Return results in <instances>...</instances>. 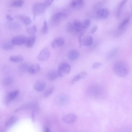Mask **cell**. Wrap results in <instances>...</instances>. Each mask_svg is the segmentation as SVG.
Segmentation results:
<instances>
[{"instance_id":"cell-39","label":"cell","mask_w":132,"mask_h":132,"mask_svg":"<svg viewBox=\"0 0 132 132\" xmlns=\"http://www.w3.org/2000/svg\"><path fill=\"white\" fill-rule=\"evenodd\" d=\"M102 65V64L101 62H96L93 64L92 68L93 69H97L101 67Z\"/></svg>"},{"instance_id":"cell-17","label":"cell","mask_w":132,"mask_h":132,"mask_svg":"<svg viewBox=\"0 0 132 132\" xmlns=\"http://www.w3.org/2000/svg\"><path fill=\"white\" fill-rule=\"evenodd\" d=\"M47 76L48 79L50 81L55 80L59 77L58 71L55 69L50 70L47 73Z\"/></svg>"},{"instance_id":"cell-45","label":"cell","mask_w":132,"mask_h":132,"mask_svg":"<svg viewBox=\"0 0 132 132\" xmlns=\"http://www.w3.org/2000/svg\"><path fill=\"white\" fill-rule=\"evenodd\" d=\"M6 19L10 21H12L13 20V19L10 15H7L6 16Z\"/></svg>"},{"instance_id":"cell-12","label":"cell","mask_w":132,"mask_h":132,"mask_svg":"<svg viewBox=\"0 0 132 132\" xmlns=\"http://www.w3.org/2000/svg\"><path fill=\"white\" fill-rule=\"evenodd\" d=\"M19 93L18 90H15L9 93L7 95L5 98V102L8 104L16 98Z\"/></svg>"},{"instance_id":"cell-14","label":"cell","mask_w":132,"mask_h":132,"mask_svg":"<svg viewBox=\"0 0 132 132\" xmlns=\"http://www.w3.org/2000/svg\"><path fill=\"white\" fill-rule=\"evenodd\" d=\"M64 43V39L61 37L55 38L52 42L51 45L53 48H55L57 47L63 46Z\"/></svg>"},{"instance_id":"cell-38","label":"cell","mask_w":132,"mask_h":132,"mask_svg":"<svg viewBox=\"0 0 132 132\" xmlns=\"http://www.w3.org/2000/svg\"><path fill=\"white\" fill-rule=\"evenodd\" d=\"M54 0H45L43 3L47 8L52 4Z\"/></svg>"},{"instance_id":"cell-32","label":"cell","mask_w":132,"mask_h":132,"mask_svg":"<svg viewBox=\"0 0 132 132\" xmlns=\"http://www.w3.org/2000/svg\"><path fill=\"white\" fill-rule=\"evenodd\" d=\"M37 31V27L35 25H34L31 27L28 28L27 31L30 34H34Z\"/></svg>"},{"instance_id":"cell-9","label":"cell","mask_w":132,"mask_h":132,"mask_svg":"<svg viewBox=\"0 0 132 132\" xmlns=\"http://www.w3.org/2000/svg\"><path fill=\"white\" fill-rule=\"evenodd\" d=\"M23 109L31 110L34 112H37L39 110V107L38 103L34 102L25 105L17 109V111H19Z\"/></svg>"},{"instance_id":"cell-5","label":"cell","mask_w":132,"mask_h":132,"mask_svg":"<svg viewBox=\"0 0 132 132\" xmlns=\"http://www.w3.org/2000/svg\"><path fill=\"white\" fill-rule=\"evenodd\" d=\"M69 98L67 96L64 94L57 95L55 97V102L59 106H63L67 104Z\"/></svg>"},{"instance_id":"cell-36","label":"cell","mask_w":132,"mask_h":132,"mask_svg":"<svg viewBox=\"0 0 132 132\" xmlns=\"http://www.w3.org/2000/svg\"><path fill=\"white\" fill-rule=\"evenodd\" d=\"M84 0H76V8H81L83 6L84 4Z\"/></svg>"},{"instance_id":"cell-26","label":"cell","mask_w":132,"mask_h":132,"mask_svg":"<svg viewBox=\"0 0 132 132\" xmlns=\"http://www.w3.org/2000/svg\"><path fill=\"white\" fill-rule=\"evenodd\" d=\"M127 1V0H123L119 5L116 13L117 16L118 18L120 17L122 9Z\"/></svg>"},{"instance_id":"cell-21","label":"cell","mask_w":132,"mask_h":132,"mask_svg":"<svg viewBox=\"0 0 132 132\" xmlns=\"http://www.w3.org/2000/svg\"><path fill=\"white\" fill-rule=\"evenodd\" d=\"M93 42V38L91 36H88L84 37L82 40V44L85 46H90Z\"/></svg>"},{"instance_id":"cell-15","label":"cell","mask_w":132,"mask_h":132,"mask_svg":"<svg viewBox=\"0 0 132 132\" xmlns=\"http://www.w3.org/2000/svg\"><path fill=\"white\" fill-rule=\"evenodd\" d=\"M79 55V52L78 50L75 49H72L69 51L68 57L69 59L72 61L78 58Z\"/></svg>"},{"instance_id":"cell-2","label":"cell","mask_w":132,"mask_h":132,"mask_svg":"<svg viewBox=\"0 0 132 132\" xmlns=\"http://www.w3.org/2000/svg\"><path fill=\"white\" fill-rule=\"evenodd\" d=\"M130 21V18H127L124 20L120 24L117 28L113 33V35L115 37H119L123 33Z\"/></svg>"},{"instance_id":"cell-27","label":"cell","mask_w":132,"mask_h":132,"mask_svg":"<svg viewBox=\"0 0 132 132\" xmlns=\"http://www.w3.org/2000/svg\"><path fill=\"white\" fill-rule=\"evenodd\" d=\"M13 81V79L10 76L5 77L2 80V84L5 86H8L11 84Z\"/></svg>"},{"instance_id":"cell-43","label":"cell","mask_w":132,"mask_h":132,"mask_svg":"<svg viewBox=\"0 0 132 132\" xmlns=\"http://www.w3.org/2000/svg\"><path fill=\"white\" fill-rule=\"evenodd\" d=\"M70 6L72 8H76V0H73L71 2Z\"/></svg>"},{"instance_id":"cell-18","label":"cell","mask_w":132,"mask_h":132,"mask_svg":"<svg viewBox=\"0 0 132 132\" xmlns=\"http://www.w3.org/2000/svg\"><path fill=\"white\" fill-rule=\"evenodd\" d=\"M72 24L74 31L76 32H81L82 30L84 29L82 27V22L79 20H75Z\"/></svg>"},{"instance_id":"cell-47","label":"cell","mask_w":132,"mask_h":132,"mask_svg":"<svg viewBox=\"0 0 132 132\" xmlns=\"http://www.w3.org/2000/svg\"><path fill=\"white\" fill-rule=\"evenodd\" d=\"M44 131L45 132H50L51 131L50 129L48 127H46L44 129Z\"/></svg>"},{"instance_id":"cell-23","label":"cell","mask_w":132,"mask_h":132,"mask_svg":"<svg viewBox=\"0 0 132 132\" xmlns=\"http://www.w3.org/2000/svg\"><path fill=\"white\" fill-rule=\"evenodd\" d=\"M18 17L23 23L26 25L29 24L31 22L30 18L27 16L20 15H19Z\"/></svg>"},{"instance_id":"cell-42","label":"cell","mask_w":132,"mask_h":132,"mask_svg":"<svg viewBox=\"0 0 132 132\" xmlns=\"http://www.w3.org/2000/svg\"><path fill=\"white\" fill-rule=\"evenodd\" d=\"M84 35V33L83 32H80V34L79 35V37H78V40H79V44L80 45H81L82 44V39H81L82 37V36H83Z\"/></svg>"},{"instance_id":"cell-44","label":"cell","mask_w":132,"mask_h":132,"mask_svg":"<svg viewBox=\"0 0 132 132\" xmlns=\"http://www.w3.org/2000/svg\"><path fill=\"white\" fill-rule=\"evenodd\" d=\"M98 28V27L97 26L95 25L91 29V32L92 34L94 33L97 30Z\"/></svg>"},{"instance_id":"cell-40","label":"cell","mask_w":132,"mask_h":132,"mask_svg":"<svg viewBox=\"0 0 132 132\" xmlns=\"http://www.w3.org/2000/svg\"><path fill=\"white\" fill-rule=\"evenodd\" d=\"M67 30L69 32H71L74 31V27L73 24H69L67 28Z\"/></svg>"},{"instance_id":"cell-29","label":"cell","mask_w":132,"mask_h":132,"mask_svg":"<svg viewBox=\"0 0 132 132\" xmlns=\"http://www.w3.org/2000/svg\"><path fill=\"white\" fill-rule=\"evenodd\" d=\"M30 65V64L27 62L23 63L20 65L19 68L22 71H28Z\"/></svg>"},{"instance_id":"cell-35","label":"cell","mask_w":132,"mask_h":132,"mask_svg":"<svg viewBox=\"0 0 132 132\" xmlns=\"http://www.w3.org/2000/svg\"><path fill=\"white\" fill-rule=\"evenodd\" d=\"M9 28L12 30H16L19 28V24L16 23H12L8 25Z\"/></svg>"},{"instance_id":"cell-41","label":"cell","mask_w":132,"mask_h":132,"mask_svg":"<svg viewBox=\"0 0 132 132\" xmlns=\"http://www.w3.org/2000/svg\"><path fill=\"white\" fill-rule=\"evenodd\" d=\"M81 77V79H83L85 78L87 75V73L85 71L81 72L79 74Z\"/></svg>"},{"instance_id":"cell-11","label":"cell","mask_w":132,"mask_h":132,"mask_svg":"<svg viewBox=\"0 0 132 132\" xmlns=\"http://www.w3.org/2000/svg\"><path fill=\"white\" fill-rule=\"evenodd\" d=\"M66 16V15L64 13L60 12H57L52 16L51 21L53 24L56 23Z\"/></svg>"},{"instance_id":"cell-30","label":"cell","mask_w":132,"mask_h":132,"mask_svg":"<svg viewBox=\"0 0 132 132\" xmlns=\"http://www.w3.org/2000/svg\"><path fill=\"white\" fill-rule=\"evenodd\" d=\"M54 87H52L47 89L44 93L43 96L45 98H47L51 95L53 93Z\"/></svg>"},{"instance_id":"cell-46","label":"cell","mask_w":132,"mask_h":132,"mask_svg":"<svg viewBox=\"0 0 132 132\" xmlns=\"http://www.w3.org/2000/svg\"><path fill=\"white\" fill-rule=\"evenodd\" d=\"M34 112L32 111L31 113V117L32 119V121L33 122H34L35 121V115Z\"/></svg>"},{"instance_id":"cell-6","label":"cell","mask_w":132,"mask_h":132,"mask_svg":"<svg viewBox=\"0 0 132 132\" xmlns=\"http://www.w3.org/2000/svg\"><path fill=\"white\" fill-rule=\"evenodd\" d=\"M89 95L91 96H97L100 95L102 92L101 87L97 85H93L90 86L88 91Z\"/></svg>"},{"instance_id":"cell-20","label":"cell","mask_w":132,"mask_h":132,"mask_svg":"<svg viewBox=\"0 0 132 132\" xmlns=\"http://www.w3.org/2000/svg\"><path fill=\"white\" fill-rule=\"evenodd\" d=\"M46 86L45 83L42 81L36 82L34 86V89L38 92H41L45 89Z\"/></svg>"},{"instance_id":"cell-28","label":"cell","mask_w":132,"mask_h":132,"mask_svg":"<svg viewBox=\"0 0 132 132\" xmlns=\"http://www.w3.org/2000/svg\"><path fill=\"white\" fill-rule=\"evenodd\" d=\"M24 3L23 0H14L11 4V6L15 7H19L22 6Z\"/></svg>"},{"instance_id":"cell-10","label":"cell","mask_w":132,"mask_h":132,"mask_svg":"<svg viewBox=\"0 0 132 132\" xmlns=\"http://www.w3.org/2000/svg\"><path fill=\"white\" fill-rule=\"evenodd\" d=\"M77 120L76 116L73 114H70L64 116L62 118V121L66 123H72L75 122Z\"/></svg>"},{"instance_id":"cell-1","label":"cell","mask_w":132,"mask_h":132,"mask_svg":"<svg viewBox=\"0 0 132 132\" xmlns=\"http://www.w3.org/2000/svg\"><path fill=\"white\" fill-rule=\"evenodd\" d=\"M113 70L114 73L118 77H123L128 75L129 67L128 64L124 61L118 60L115 62L113 66Z\"/></svg>"},{"instance_id":"cell-34","label":"cell","mask_w":132,"mask_h":132,"mask_svg":"<svg viewBox=\"0 0 132 132\" xmlns=\"http://www.w3.org/2000/svg\"><path fill=\"white\" fill-rule=\"evenodd\" d=\"M118 50L117 48H114L108 54V57L109 58H112L117 54Z\"/></svg>"},{"instance_id":"cell-8","label":"cell","mask_w":132,"mask_h":132,"mask_svg":"<svg viewBox=\"0 0 132 132\" xmlns=\"http://www.w3.org/2000/svg\"><path fill=\"white\" fill-rule=\"evenodd\" d=\"M26 38L23 35L17 36L13 37L11 41L14 45L20 46L24 44Z\"/></svg>"},{"instance_id":"cell-16","label":"cell","mask_w":132,"mask_h":132,"mask_svg":"<svg viewBox=\"0 0 132 132\" xmlns=\"http://www.w3.org/2000/svg\"><path fill=\"white\" fill-rule=\"evenodd\" d=\"M36 41V37L35 36L32 35L27 37L24 44L27 47L31 48L33 46Z\"/></svg>"},{"instance_id":"cell-13","label":"cell","mask_w":132,"mask_h":132,"mask_svg":"<svg viewBox=\"0 0 132 132\" xmlns=\"http://www.w3.org/2000/svg\"><path fill=\"white\" fill-rule=\"evenodd\" d=\"M109 14V11L107 9L102 8L99 9L97 12L96 14L99 18L105 19L107 18Z\"/></svg>"},{"instance_id":"cell-3","label":"cell","mask_w":132,"mask_h":132,"mask_svg":"<svg viewBox=\"0 0 132 132\" xmlns=\"http://www.w3.org/2000/svg\"><path fill=\"white\" fill-rule=\"evenodd\" d=\"M71 69L70 65L67 63H62L58 66V72L59 77H62L69 74Z\"/></svg>"},{"instance_id":"cell-22","label":"cell","mask_w":132,"mask_h":132,"mask_svg":"<svg viewBox=\"0 0 132 132\" xmlns=\"http://www.w3.org/2000/svg\"><path fill=\"white\" fill-rule=\"evenodd\" d=\"M17 120V117L13 116L11 117L6 122L5 126L6 127L9 128L13 125Z\"/></svg>"},{"instance_id":"cell-31","label":"cell","mask_w":132,"mask_h":132,"mask_svg":"<svg viewBox=\"0 0 132 132\" xmlns=\"http://www.w3.org/2000/svg\"><path fill=\"white\" fill-rule=\"evenodd\" d=\"M48 31V27L47 22L46 20H44L43 23L42 29V32L43 34H47Z\"/></svg>"},{"instance_id":"cell-4","label":"cell","mask_w":132,"mask_h":132,"mask_svg":"<svg viewBox=\"0 0 132 132\" xmlns=\"http://www.w3.org/2000/svg\"><path fill=\"white\" fill-rule=\"evenodd\" d=\"M46 8L43 3H36L33 5L32 10L34 16L35 17L37 15L43 13Z\"/></svg>"},{"instance_id":"cell-33","label":"cell","mask_w":132,"mask_h":132,"mask_svg":"<svg viewBox=\"0 0 132 132\" xmlns=\"http://www.w3.org/2000/svg\"><path fill=\"white\" fill-rule=\"evenodd\" d=\"M91 21L89 19H87L82 22L83 28L85 29L89 27L91 24Z\"/></svg>"},{"instance_id":"cell-25","label":"cell","mask_w":132,"mask_h":132,"mask_svg":"<svg viewBox=\"0 0 132 132\" xmlns=\"http://www.w3.org/2000/svg\"><path fill=\"white\" fill-rule=\"evenodd\" d=\"M23 57L21 55H15L11 56L9 58L10 61L14 63H18L24 60Z\"/></svg>"},{"instance_id":"cell-37","label":"cell","mask_w":132,"mask_h":132,"mask_svg":"<svg viewBox=\"0 0 132 132\" xmlns=\"http://www.w3.org/2000/svg\"><path fill=\"white\" fill-rule=\"evenodd\" d=\"M81 79V77L79 74L75 76L71 80V83L72 84H73L74 83L79 81Z\"/></svg>"},{"instance_id":"cell-7","label":"cell","mask_w":132,"mask_h":132,"mask_svg":"<svg viewBox=\"0 0 132 132\" xmlns=\"http://www.w3.org/2000/svg\"><path fill=\"white\" fill-rule=\"evenodd\" d=\"M50 55V51L47 47L42 49L37 56L38 60L40 61H44L47 60Z\"/></svg>"},{"instance_id":"cell-24","label":"cell","mask_w":132,"mask_h":132,"mask_svg":"<svg viewBox=\"0 0 132 132\" xmlns=\"http://www.w3.org/2000/svg\"><path fill=\"white\" fill-rule=\"evenodd\" d=\"M11 41H8L4 43L2 45V49L4 50H9L12 49L14 46Z\"/></svg>"},{"instance_id":"cell-19","label":"cell","mask_w":132,"mask_h":132,"mask_svg":"<svg viewBox=\"0 0 132 132\" xmlns=\"http://www.w3.org/2000/svg\"><path fill=\"white\" fill-rule=\"evenodd\" d=\"M40 69V65L38 63H34L31 65L28 71L31 74L35 73L38 72Z\"/></svg>"}]
</instances>
